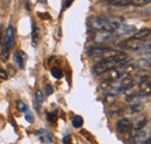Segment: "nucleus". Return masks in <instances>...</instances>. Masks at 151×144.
Instances as JSON below:
<instances>
[{"mask_svg": "<svg viewBox=\"0 0 151 144\" xmlns=\"http://www.w3.org/2000/svg\"><path fill=\"white\" fill-rule=\"evenodd\" d=\"M145 143H151V136L149 137V138H147V140H145Z\"/></svg>", "mask_w": 151, "mask_h": 144, "instance_id": "nucleus-31", "label": "nucleus"}, {"mask_svg": "<svg viewBox=\"0 0 151 144\" xmlns=\"http://www.w3.org/2000/svg\"><path fill=\"white\" fill-rule=\"evenodd\" d=\"M115 94L113 93H108L106 96H105V102L106 104H108V105H113L114 102H115Z\"/></svg>", "mask_w": 151, "mask_h": 144, "instance_id": "nucleus-24", "label": "nucleus"}, {"mask_svg": "<svg viewBox=\"0 0 151 144\" xmlns=\"http://www.w3.org/2000/svg\"><path fill=\"white\" fill-rule=\"evenodd\" d=\"M124 63H127V55L121 54L117 57L109 58V59H104L101 62H99L98 64H95L93 68V71L95 74H102L108 70H112L115 68H120L121 65H123Z\"/></svg>", "mask_w": 151, "mask_h": 144, "instance_id": "nucleus-1", "label": "nucleus"}, {"mask_svg": "<svg viewBox=\"0 0 151 144\" xmlns=\"http://www.w3.org/2000/svg\"><path fill=\"white\" fill-rule=\"evenodd\" d=\"M5 1H9V0H5Z\"/></svg>", "mask_w": 151, "mask_h": 144, "instance_id": "nucleus-36", "label": "nucleus"}, {"mask_svg": "<svg viewBox=\"0 0 151 144\" xmlns=\"http://www.w3.org/2000/svg\"><path fill=\"white\" fill-rule=\"evenodd\" d=\"M137 65L143 69V70H148L151 68V60L148 59V58H141L138 62H137Z\"/></svg>", "mask_w": 151, "mask_h": 144, "instance_id": "nucleus-17", "label": "nucleus"}, {"mask_svg": "<svg viewBox=\"0 0 151 144\" xmlns=\"http://www.w3.org/2000/svg\"><path fill=\"white\" fill-rule=\"evenodd\" d=\"M41 1H43V2H44V1H45V0H41Z\"/></svg>", "mask_w": 151, "mask_h": 144, "instance_id": "nucleus-34", "label": "nucleus"}, {"mask_svg": "<svg viewBox=\"0 0 151 144\" xmlns=\"http://www.w3.org/2000/svg\"><path fill=\"white\" fill-rule=\"evenodd\" d=\"M37 136L38 138H40V141L43 142V143H52L54 142L51 132L45 130V129H40L37 131Z\"/></svg>", "mask_w": 151, "mask_h": 144, "instance_id": "nucleus-11", "label": "nucleus"}, {"mask_svg": "<svg viewBox=\"0 0 151 144\" xmlns=\"http://www.w3.org/2000/svg\"><path fill=\"white\" fill-rule=\"evenodd\" d=\"M108 2L115 7H124L130 5V0H108Z\"/></svg>", "mask_w": 151, "mask_h": 144, "instance_id": "nucleus-16", "label": "nucleus"}, {"mask_svg": "<svg viewBox=\"0 0 151 144\" xmlns=\"http://www.w3.org/2000/svg\"><path fill=\"white\" fill-rule=\"evenodd\" d=\"M142 109H143V106H142L141 104H135V105H132V106L129 107V112H130L132 114H136V113L142 112Z\"/></svg>", "mask_w": 151, "mask_h": 144, "instance_id": "nucleus-21", "label": "nucleus"}, {"mask_svg": "<svg viewBox=\"0 0 151 144\" xmlns=\"http://www.w3.org/2000/svg\"><path fill=\"white\" fill-rule=\"evenodd\" d=\"M132 125L134 129L139 130V129H142L143 127H145V125H147V119H145L144 116H139L138 119H136V120L134 121V123H132Z\"/></svg>", "mask_w": 151, "mask_h": 144, "instance_id": "nucleus-15", "label": "nucleus"}, {"mask_svg": "<svg viewBox=\"0 0 151 144\" xmlns=\"http://www.w3.org/2000/svg\"><path fill=\"white\" fill-rule=\"evenodd\" d=\"M8 57H9V49L5 47V48L1 50V53H0V59H1L2 62H6V60L8 59Z\"/></svg>", "mask_w": 151, "mask_h": 144, "instance_id": "nucleus-22", "label": "nucleus"}, {"mask_svg": "<svg viewBox=\"0 0 151 144\" xmlns=\"http://www.w3.org/2000/svg\"><path fill=\"white\" fill-rule=\"evenodd\" d=\"M116 129L121 135H132V125L128 119H121L116 123Z\"/></svg>", "mask_w": 151, "mask_h": 144, "instance_id": "nucleus-4", "label": "nucleus"}, {"mask_svg": "<svg viewBox=\"0 0 151 144\" xmlns=\"http://www.w3.org/2000/svg\"><path fill=\"white\" fill-rule=\"evenodd\" d=\"M151 36V29H148V28H144V29H141L138 30L137 33H135L134 35L132 36V38H136V40H147Z\"/></svg>", "mask_w": 151, "mask_h": 144, "instance_id": "nucleus-13", "label": "nucleus"}, {"mask_svg": "<svg viewBox=\"0 0 151 144\" xmlns=\"http://www.w3.org/2000/svg\"><path fill=\"white\" fill-rule=\"evenodd\" d=\"M48 120H49L50 122H52V123H54V122L56 121V115H55V114H50V113H49V114H48Z\"/></svg>", "mask_w": 151, "mask_h": 144, "instance_id": "nucleus-29", "label": "nucleus"}, {"mask_svg": "<svg viewBox=\"0 0 151 144\" xmlns=\"http://www.w3.org/2000/svg\"><path fill=\"white\" fill-rule=\"evenodd\" d=\"M26 58H27V57H26V55H24L23 51H21V50L15 51L14 57H13L14 64H17L19 69H23V68H24V65H26Z\"/></svg>", "mask_w": 151, "mask_h": 144, "instance_id": "nucleus-10", "label": "nucleus"}, {"mask_svg": "<svg viewBox=\"0 0 151 144\" xmlns=\"http://www.w3.org/2000/svg\"><path fill=\"white\" fill-rule=\"evenodd\" d=\"M141 94L143 95H150L151 94V79L148 78H142L139 81V91Z\"/></svg>", "mask_w": 151, "mask_h": 144, "instance_id": "nucleus-9", "label": "nucleus"}, {"mask_svg": "<svg viewBox=\"0 0 151 144\" xmlns=\"http://www.w3.org/2000/svg\"><path fill=\"white\" fill-rule=\"evenodd\" d=\"M150 1H151V0H148V2H150Z\"/></svg>", "mask_w": 151, "mask_h": 144, "instance_id": "nucleus-35", "label": "nucleus"}, {"mask_svg": "<svg viewBox=\"0 0 151 144\" xmlns=\"http://www.w3.org/2000/svg\"><path fill=\"white\" fill-rule=\"evenodd\" d=\"M51 74H52L55 78H57V79H59V78L63 77V72H62L60 69H58V68H54V69L51 70Z\"/></svg>", "mask_w": 151, "mask_h": 144, "instance_id": "nucleus-25", "label": "nucleus"}, {"mask_svg": "<svg viewBox=\"0 0 151 144\" xmlns=\"http://www.w3.org/2000/svg\"><path fill=\"white\" fill-rule=\"evenodd\" d=\"M45 92H47V94H48V95H50V94L54 92V89H52V86H51L50 84H48V85H47V87H45Z\"/></svg>", "mask_w": 151, "mask_h": 144, "instance_id": "nucleus-28", "label": "nucleus"}, {"mask_svg": "<svg viewBox=\"0 0 151 144\" xmlns=\"http://www.w3.org/2000/svg\"><path fill=\"white\" fill-rule=\"evenodd\" d=\"M15 42V29L13 26H8L5 32V47L11 49L14 47Z\"/></svg>", "mask_w": 151, "mask_h": 144, "instance_id": "nucleus-6", "label": "nucleus"}, {"mask_svg": "<svg viewBox=\"0 0 151 144\" xmlns=\"http://www.w3.org/2000/svg\"><path fill=\"white\" fill-rule=\"evenodd\" d=\"M121 74H122L121 70H120L119 68H115V69L106 71L105 73H102V74H100V76H101L102 80H105V81H115L116 79L120 78Z\"/></svg>", "mask_w": 151, "mask_h": 144, "instance_id": "nucleus-8", "label": "nucleus"}, {"mask_svg": "<svg viewBox=\"0 0 151 144\" xmlns=\"http://www.w3.org/2000/svg\"><path fill=\"white\" fill-rule=\"evenodd\" d=\"M88 56L96 58V59H109V58H114V57H117L122 53H119L116 50L113 49H109V48H105V47H95V48H91L88 50Z\"/></svg>", "mask_w": 151, "mask_h": 144, "instance_id": "nucleus-3", "label": "nucleus"}, {"mask_svg": "<svg viewBox=\"0 0 151 144\" xmlns=\"http://www.w3.org/2000/svg\"><path fill=\"white\" fill-rule=\"evenodd\" d=\"M41 40V29L36 23H33V30H32V42L33 45L36 47Z\"/></svg>", "mask_w": 151, "mask_h": 144, "instance_id": "nucleus-12", "label": "nucleus"}, {"mask_svg": "<svg viewBox=\"0 0 151 144\" xmlns=\"http://www.w3.org/2000/svg\"><path fill=\"white\" fill-rule=\"evenodd\" d=\"M148 4V0H130V5L135 7H142Z\"/></svg>", "mask_w": 151, "mask_h": 144, "instance_id": "nucleus-23", "label": "nucleus"}, {"mask_svg": "<svg viewBox=\"0 0 151 144\" xmlns=\"http://www.w3.org/2000/svg\"><path fill=\"white\" fill-rule=\"evenodd\" d=\"M1 32H2V29H1V26H0V37H1Z\"/></svg>", "mask_w": 151, "mask_h": 144, "instance_id": "nucleus-33", "label": "nucleus"}, {"mask_svg": "<svg viewBox=\"0 0 151 144\" xmlns=\"http://www.w3.org/2000/svg\"><path fill=\"white\" fill-rule=\"evenodd\" d=\"M44 100H45V96H44L43 91L37 90V91H36V93H35V101H36L38 105L41 106V105L44 102Z\"/></svg>", "mask_w": 151, "mask_h": 144, "instance_id": "nucleus-18", "label": "nucleus"}, {"mask_svg": "<svg viewBox=\"0 0 151 144\" xmlns=\"http://www.w3.org/2000/svg\"><path fill=\"white\" fill-rule=\"evenodd\" d=\"M17 108H18V110L21 112V113H26V112L29 110L27 104H24L22 100H18V101H17Z\"/></svg>", "mask_w": 151, "mask_h": 144, "instance_id": "nucleus-19", "label": "nucleus"}, {"mask_svg": "<svg viewBox=\"0 0 151 144\" xmlns=\"http://www.w3.org/2000/svg\"><path fill=\"white\" fill-rule=\"evenodd\" d=\"M70 140H71L70 135H66V136L63 138V142H64V143H68V142H70Z\"/></svg>", "mask_w": 151, "mask_h": 144, "instance_id": "nucleus-30", "label": "nucleus"}, {"mask_svg": "<svg viewBox=\"0 0 151 144\" xmlns=\"http://www.w3.org/2000/svg\"><path fill=\"white\" fill-rule=\"evenodd\" d=\"M24 114H26V120H27L28 122H30V123H33V122H34V116L32 115V113H30V112L28 110V112H26Z\"/></svg>", "mask_w": 151, "mask_h": 144, "instance_id": "nucleus-27", "label": "nucleus"}, {"mask_svg": "<svg viewBox=\"0 0 151 144\" xmlns=\"http://www.w3.org/2000/svg\"><path fill=\"white\" fill-rule=\"evenodd\" d=\"M143 42L141 41V40H136V38H129V40H127V41H124L123 42V44H122V47L123 48H126V49H128V50H130V51H135V53H138V51H141L142 50V48H143Z\"/></svg>", "mask_w": 151, "mask_h": 144, "instance_id": "nucleus-5", "label": "nucleus"}, {"mask_svg": "<svg viewBox=\"0 0 151 144\" xmlns=\"http://www.w3.org/2000/svg\"><path fill=\"white\" fill-rule=\"evenodd\" d=\"M114 36L115 34L108 30H96V33L94 34V41L98 43H105L111 41Z\"/></svg>", "mask_w": 151, "mask_h": 144, "instance_id": "nucleus-7", "label": "nucleus"}, {"mask_svg": "<svg viewBox=\"0 0 151 144\" xmlns=\"http://www.w3.org/2000/svg\"><path fill=\"white\" fill-rule=\"evenodd\" d=\"M121 22L113 19L104 18V17H93L88 20V24L94 30H108L114 33Z\"/></svg>", "mask_w": 151, "mask_h": 144, "instance_id": "nucleus-2", "label": "nucleus"}, {"mask_svg": "<svg viewBox=\"0 0 151 144\" xmlns=\"http://www.w3.org/2000/svg\"><path fill=\"white\" fill-rule=\"evenodd\" d=\"M147 13H148V14H150V15H151V7H150V8H148V11H147Z\"/></svg>", "mask_w": 151, "mask_h": 144, "instance_id": "nucleus-32", "label": "nucleus"}, {"mask_svg": "<svg viewBox=\"0 0 151 144\" xmlns=\"http://www.w3.org/2000/svg\"><path fill=\"white\" fill-rule=\"evenodd\" d=\"M147 131H144V130H142V129H139L138 130V132H136L135 135H132V141L134 142H145V137H147Z\"/></svg>", "mask_w": 151, "mask_h": 144, "instance_id": "nucleus-14", "label": "nucleus"}, {"mask_svg": "<svg viewBox=\"0 0 151 144\" xmlns=\"http://www.w3.org/2000/svg\"><path fill=\"white\" fill-rule=\"evenodd\" d=\"M84 125V120L81 116H75L72 119V126L75 128H80V127Z\"/></svg>", "mask_w": 151, "mask_h": 144, "instance_id": "nucleus-20", "label": "nucleus"}, {"mask_svg": "<svg viewBox=\"0 0 151 144\" xmlns=\"http://www.w3.org/2000/svg\"><path fill=\"white\" fill-rule=\"evenodd\" d=\"M7 78H8V74H7V71H6L5 69L0 68V79H2V80H6Z\"/></svg>", "mask_w": 151, "mask_h": 144, "instance_id": "nucleus-26", "label": "nucleus"}]
</instances>
